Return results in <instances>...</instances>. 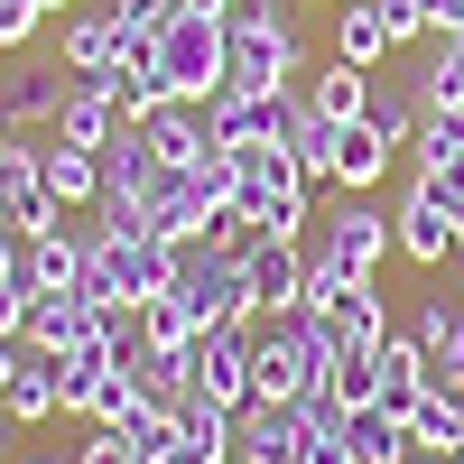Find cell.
<instances>
[{
	"mask_svg": "<svg viewBox=\"0 0 464 464\" xmlns=\"http://www.w3.org/2000/svg\"><path fill=\"white\" fill-rule=\"evenodd\" d=\"M306 84V37L288 0H232L223 10V84L214 93H288Z\"/></svg>",
	"mask_w": 464,
	"mask_h": 464,
	"instance_id": "cell-1",
	"label": "cell"
},
{
	"mask_svg": "<svg viewBox=\"0 0 464 464\" xmlns=\"http://www.w3.org/2000/svg\"><path fill=\"white\" fill-rule=\"evenodd\" d=\"M251 334V400H306L334 372V334L316 306H288V316H242Z\"/></svg>",
	"mask_w": 464,
	"mask_h": 464,
	"instance_id": "cell-2",
	"label": "cell"
},
{
	"mask_svg": "<svg viewBox=\"0 0 464 464\" xmlns=\"http://www.w3.org/2000/svg\"><path fill=\"white\" fill-rule=\"evenodd\" d=\"M74 242H84V279H74V288H84L93 306H130V316H140L149 297H168V288H177V242L111 232V223H84Z\"/></svg>",
	"mask_w": 464,
	"mask_h": 464,
	"instance_id": "cell-3",
	"label": "cell"
},
{
	"mask_svg": "<svg viewBox=\"0 0 464 464\" xmlns=\"http://www.w3.org/2000/svg\"><path fill=\"white\" fill-rule=\"evenodd\" d=\"M306 306L325 316L334 353H381V343H391V297H381V279H353V269H334V260H306Z\"/></svg>",
	"mask_w": 464,
	"mask_h": 464,
	"instance_id": "cell-4",
	"label": "cell"
},
{
	"mask_svg": "<svg viewBox=\"0 0 464 464\" xmlns=\"http://www.w3.org/2000/svg\"><path fill=\"white\" fill-rule=\"evenodd\" d=\"M242 159V214L269 232V242H306V223H316V186L288 149H232Z\"/></svg>",
	"mask_w": 464,
	"mask_h": 464,
	"instance_id": "cell-5",
	"label": "cell"
},
{
	"mask_svg": "<svg viewBox=\"0 0 464 464\" xmlns=\"http://www.w3.org/2000/svg\"><path fill=\"white\" fill-rule=\"evenodd\" d=\"M306 260H334V269H353V279H381V260H391V205H372V196H334L316 223H306Z\"/></svg>",
	"mask_w": 464,
	"mask_h": 464,
	"instance_id": "cell-6",
	"label": "cell"
},
{
	"mask_svg": "<svg viewBox=\"0 0 464 464\" xmlns=\"http://www.w3.org/2000/svg\"><path fill=\"white\" fill-rule=\"evenodd\" d=\"M149 65H159V84H168V102H214V84H223V19H205V10H177L159 37L140 47Z\"/></svg>",
	"mask_w": 464,
	"mask_h": 464,
	"instance_id": "cell-7",
	"label": "cell"
},
{
	"mask_svg": "<svg viewBox=\"0 0 464 464\" xmlns=\"http://www.w3.org/2000/svg\"><path fill=\"white\" fill-rule=\"evenodd\" d=\"M177 297L196 306V325H205V334H214V325L260 316V306H251V269H242V260H223L214 242H177Z\"/></svg>",
	"mask_w": 464,
	"mask_h": 464,
	"instance_id": "cell-8",
	"label": "cell"
},
{
	"mask_svg": "<svg viewBox=\"0 0 464 464\" xmlns=\"http://www.w3.org/2000/svg\"><path fill=\"white\" fill-rule=\"evenodd\" d=\"M455 196L446 186H428V177H409V196L391 205V242H400V260H418V269H437V260H455Z\"/></svg>",
	"mask_w": 464,
	"mask_h": 464,
	"instance_id": "cell-9",
	"label": "cell"
},
{
	"mask_svg": "<svg viewBox=\"0 0 464 464\" xmlns=\"http://www.w3.org/2000/svg\"><path fill=\"white\" fill-rule=\"evenodd\" d=\"M121 130H130V111H121V74H74L65 102H56V130H47V140H65V149H111Z\"/></svg>",
	"mask_w": 464,
	"mask_h": 464,
	"instance_id": "cell-10",
	"label": "cell"
},
{
	"mask_svg": "<svg viewBox=\"0 0 464 464\" xmlns=\"http://www.w3.org/2000/svg\"><path fill=\"white\" fill-rule=\"evenodd\" d=\"M297 84L288 93H214L205 111H214V140L223 149H288V121H297Z\"/></svg>",
	"mask_w": 464,
	"mask_h": 464,
	"instance_id": "cell-11",
	"label": "cell"
},
{
	"mask_svg": "<svg viewBox=\"0 0 464 464\" xmlns=\"http://www.w3.org/2000/svg\"><path fill=\"white\" fill-rule=\"evenodd\" d=\"M232 428H242V464H306L316 455V428H306L297 400H251Z\"/></svg>",
	"mask_w": 464,
	"mask_h": 464,
	"instance_id": "cell-12",
	"label": "cell"
},
{
	"mask_svg": "<svg viewBox=\"0 0 464 464\" xmlns=\"http://www.w3.org/2000/svg\"><path fill=\"white\" fill-rule=\"evenodd\" d=\"M186 372H196V391L223 400V409H251V334L242 325H214L186 343Z\"/></svg>",
	"mask_w": 464,
	"mask_h": 464,
	"instance_id": "cell-13",
	"label": "cell"
},
{
	"mask_svg": "<svg viewBox=\"0 0 464 464\" xmlns=\"http://www.w3.org/2000/svg\"><path fill=\"white\" fill-rule=\"evenodd\" d=\"M56 196H47V168H37V140H10L0 149V223L10 232H56Z\"/></svg>",
	"mask_w": 464,
	"mask_h": 464,
	"instance_id": "cell-14",
	"label": "cell"
},
{
	"mask_svg": "<svg viewBox=\"0 0 464 464\" xmlns=\"http://www.w3.org/2000/svg\"><path fill=\"white\" fill-rule=\"evenodd\" d=\"M65 84H74L65 65H37V56H19L10 74H0V111H10V130H56V102H65Z\"/></svg>",
	"mask_w": 464,
	"mask_h": 464,
	"instance_id": "cell-15",
	"label": "cell"
},
{
	"mask_svg": "<svg viewBox=\"0 0 464 464\" xmlns=\"http://www.w3.org/2000/svg\"><path fill=\"white\" fill-rule=\"evenodd\" d=\"M56 65H65V74H121V65H130V47H121V28H111L102 0L56 28Z\"/></svg>",
	"mask_w": 464,
	"mask_h": 464,
	"instance_id": "cell-16",
	"label": "cell"
},
{
	"mask_svg": "<svg viewBox=\"0 0 464 464\" xmlns=\"http://www.w3.org/2000/svg\"><path fill=\"white\" fill-rule=\"evenodd\" d=\"M372 372H381V409H391V418H418V400H428V343H418L409 325H391V343H381V353H372Z\"/></svg>",
	"mask_w": 464,
	"mask_h": 464,
	"instance_id": "cell-17",
	"label": "cell"
},
{
	"mask_svg": "<svg viewBox=\"0 0 464 464\" xmlns=\"http://www.w3.org/2000/svg\"><path fill=\"white\" fill-rule=\"evenodd\" d=\"M140 140L159 149V168H196L205 149H223V140H214V111H205V102H159V111L140 121Z\"/></svg>",
	"mask_w": 464,
	"mask_h": 464,
	"instance_id": "cell-18",
	"label": "cell"
},
{
	"mask_svg": "<svg viewBox=\"0 0 464 464\" xmlns=\"http://www.w3.org/2000/svg\"><path fill=\"white\" fill-rule=\"evenodd\" d=\"M0 418H10V428H56V418H65L56 353H28V343H19V381L0 391Z\"/></svg>",
	"mask_w": 464,
	"mask_h": 464,
	"instance_id": "cell-19",
	"label": "cell"
},
{
	"mask_svg": "<svg viewBox=\"0 0 464 464\" xmlns=\"http://www.w3.org/2000/svg\"><path fill=\"white\" fill-rule=\"evenodd\" d=\"M242 269H251V306H260V316L306 306V251H297V242H260Z\"/></svg>",
	"mask_w": 464,
	"mask_h": 464,
	"instance_id": "cell-20",
	"label": "cell"
},
{
	"mask_svg": "<svg viewBox=\"0 0 464 464\" xmlns=\"http://www.w3.org/2000/svg\"><path fill=\"white\" fill-rule=\"evenodd\" d=\"M84 334H93V297H84V288L28 297V325H19V343H28V353H65V343H84Z\"/></svg>",
	"mask_w": 464,
	"mask_h": 464,
	"instance_id": "cell-21",
	"label": "cell"
},
{
	"mask_svg": "<svg viewBox=\"0 0 464 464\" xmlns=\"http://www.w3.org/2000/svg\"><path fill=\"white\" fill-rule=\"evenodd\" d=\"M409 93H418V111H464V28H446L437 47L409 65Z\"/></svg>",
	"mask_w": 464,
	"mask_h": 464,
	"instance_id": "cell-22",
	"label": "cell"
},
{
	"mask_svg": "<svg viewBox=\"0 0 464 464\" xmlns=\"http://www.w3.org/2000/svg\"><path fill=\"white\" fill-rule=\"evenodd\" d=\"M306 111H325L334 130H353L362 111H372V74L343 65V56H334V65H306Z\"/></svg>",
	"mask_w": 464,
	"mask_h": 464,
	"instance_id": "cell-23",
	"label": "cell"
},
{
	"mask_svg": "<svg viewBox=\"0 0 464 464\" xmlns=\"http://www.w3.org/2000/svg\"><path fill=\"white\" fill-rule=\"evenodd\" d=\"M343 455H353V464H409L418 455V437H409V418H391V409H353V418H343Z\"/></svg>",
	"mask_w": 464,
	"mask_h": 464,
	"instance_id": "cell-24",
	"label": "cell"
},
{
	"mask_svg": "<svg viewBox=\"0 0 464 464\" xmlns=\"http://www.w3.org/2000/svg\"><path fill=\"white\" fill-rule=\"evenodd\" d=\"M37 168H47V196H56V205H102V149L37 140Z\"/></svg>",
	"mask_w": 464,
	"mask_h": 464,
	"instance_id": "cell-25",
	"label": "cell"
},
{
	"mask_svg": "<svg viewBox=\"0 0 464 464\" xmlns=\"http://www.w3.org/2000/svg\"><path fill=\"white\" fill-rule=\"evenodd\" d=\"M306 93V84H297ZM288 159L306 168V186H334V159H343V130L325 121V111H306L297 102V121H288Z\"/></svg>",
	"mask_w": 464,
	"mask_h": 464,
	"instance_id": "cell-26",
	"label": "cell"
},
{
	"mask_svg": "<svg viewBox=\"0 0 464 464\" xmlns=\"http://www.w3.org/2000/svg\"><path fill=\"white\" fill-rule=\"evenodd\" d=\"M84 279V242L56 223V232H28V288L37 297H56V288H74Z\"/></svg>",
	"mask_w": 464,
	"mask_h": 464,
	"instance_id": "cell-27",
	"label": "cell"
},
{
	"mask_svg": "<svg viewBox=\"0 0 464 464\" xmlns=\"http://www.w3.org/2000/svg\"><path fill=\"white\" fill-rule=\"evenodd\" d=\"M391 159H400V149L381 140L372 121H353V130H343V159H334V196H372V186H381V168H391Z\"/></svg>",
	"mask_w": 464,
	"mask_h": 464,
	"instance_id": "cell-28",
	"label": "cell"
},
{
	"mask_svg": "<svg viewBox=\"0 0 464 464\" xmlns=\"http://www.w3.org/2000/svg\"><path fill=\"white\" fill-rule=\"evenodd\" d=\"M334 56L362 65V74H381V56H391V28H381L372 0H343V10H334Z\"/></svg>",
	"mask_w": 464,
	"mask_h": 464,
	"instance_id": "cell-29",
	"label": "cell"
},
{
	"mask_svg": "<svg viewBox=\"0 0 464 464\" xmlns=\"http://www.w3.org/2000/svg\"><path fill=\"white\" fill-rule=\"evenodd\" d=\"M362 121L391 140V149L418 140V93H409V74H400V84H391V74H372V111H362Z\"/></svg>",
	"mask_w": 464,
	"mask_h": 464,
	"instance_id": "cell-30",
	"label": "cell"
},
{
	"mask_svg": "<svg viewBox=\"0 0 464 464\" xmlns=\"http://www.w3.org/2000/svg\"><path fill=\"white\" fill-rule=\"evenodd\" d=\"M196 334H205V325H196V306H186L177 288L140 306V343H159V353H186V343H196Z\"/></svg>",
	"mask_w": 464,
	"mask_h": 464,
	"instance_id": "cell-31",
	"label": "cell"
},
{
	"mask_svg": "<svg viewBox=\"0 0 464 464\" xmlns=\"http://www.w3.org/2000/svg\"><path fill=\"white\" fill-rule=\"evenodd\" d=\"M102 10H111V28H121V47L140 56L149 37H159V28L177 19V0H102Z\"/></svg>",
	"mask_w": 464,
	"mask_h": 464,
	"instance_id": "cell-32",
	"label": "cell"
},
{
	"mask_svg": "<svg viewBox=\"0 0 464 464\" xmlns=\"http://www.w3.org/2000/svg\"><path fill=\"white\" fill-rule=\"evenodd\" d=\"M159 102H168L159 65H149V56H130V65H121V111H130V121H149V111H159Z\"/></svg>",
	"mask_w": 464,
	"mask_h": 464,
	"instance_id": "cell-33",
	"label": "cell"
},
{
	"mask_svg": "<svg viewBox=\"0 0 464 464\" xmlns=\"http://www.w3.org/2000/svg\"><path fill=\"white\" fill-rule=\"evenodd\" d=\"M381 10V28H391V47H418V37H437L428 28V0H372Z\"/></svg>",
	"mask_w": 464,
	"mask_h": 464,
	"instance_id": "cell-34",
	"label": "cell"
},
{
	"mask_svg": "<svg viewBox=\"0 0 464 464\" xmlns=\"http://www.w3.org/2000/svg\"><path fill=\"white\" fill-rule=\"evenodd\" d=\"M37 28H47V0H0V56H10V47H28Z\"/></svg>",
	"mask_w": 464,
	"mask_h": 464,
	"instance_id": "cell-35",
	"label": "cell"
},
{
	"mask_svg": "<svg viewBox=\"0 0 464 464\" xmlns=\"http://www.w3.org/2000/svg\"><path fill=\"white\" fill-rule=\"evenodd\" d=\"M65 464H140V446H130L121 428H93L84 446H65Z\"/></svg>",
	"mask_w": 464,
	"mask_h": 464,
	"instance_id": "cell-36",
	"label": "cell"
},
{
	"mask_svg": "<svg viewBox=\"0 0 464 464\" xmlns=\"http://www.w3.org/2000/svg\"><path fill=\"white\" fill-rule=\"evenodd\" d=\"M409 334H418V343H428V353H437V343H446V297H418V316H409Z\"/></svg>",
	"mask_w": 464,
	"mask_h": 464,
	"instance_id": "cell-37",
	"label": "cell"
},
{
	"mask_svg": "<svg viewBox=\"0 0 464 464\" xmlns=\"http://www.w3.org/2000/svg\"><path fill=\"white\" fill-rule=\"evenodd\" d=\"M28 297H37V288H0V334H10V343H19V325H28Z\"/></svg>",
	"mask_w": 464,
	"mask_h": 464,
	"instance_id": "cell-38",
	"label": "cell"
},
{
	"mask_svg": "<svg viewBox=\"0 0 464 464\" xmlns=\"http://www.w3.org/2000/svg\"><path fill=\"white\" fill-rule=\"evenodd\" d=\"M10 381H19V343L0 334V391H10Z\"/></svg>",
	"mask_w": 464,
	"mask_h": 464,
	"instance_id": "cell-39",
	"label": "cell"
},
{
	"mask_svg": "<svg viewBox=\"0 0 464 464\" xmlns=\"http://www.w3.org/2000/svg\"><path fill=\"white\" fill-rule=\"evenodd\" d=\"M177 10H205V19H223V10H232V0H177Z\"/></svg>",
	"mask_w": 464,
	"mask_h": 464,
	"instance_id": "cell-40",
	"label": "cell"
},
{
	"mask_svg": "<svg viewBox=\"0 0 464 464\" xmlns=\"http://www.w3.org/2000/svg\"><path fill=\"white\" fill-rule=\"evenodd\" d=\"M0 464H10V418H0Z\"/></svg>",
	"mask_w": 464,
	"mask_h": 464,
	"instance_id": "cell-41",
	"label": "cell"
},
{
	"mask_svg": "<svg viewBox=\"0 0 464 464\" xmlns=\"http://www.w3.org/2000/svg\"><path fill=\"white\" fill-rule=\"evenodd\" d=\"M455 260H464V214H455Z\"/></svg>",
	"mask_w": 464,
	"mask_h": 464,
	"instance_id": "cell-42",
	"label": "cell"
},
{
	"mask_svg": "<svg viewBox=\"0 0 464 464\" xmlns=\"http://www.w3.org/2000/svg\"><path fill=\"white\" fill-rule=\"evenodd\" d=\"M19 464H65V455H19Z\"/></svg>",
	"mask_w": 464,
	"mask_h": 464,
	"instance_id": "cell-43",
	"label": "cell"
},
{
	"mask_svg": "<svg viewBox=\"0 0 464 464\" xmlns=\"http://www.w3.org/2000/svg\"><path fill=\"white\" fill-rule=\"evenodd\" d=\"M0 149H10V111H0Z\"/></svg>",
	"mask_w": 464,
	"mask_h": 464,
	"instance_id": "cell-44",
	"label": "cell"
},
{
	"mask_svg": "<svg viewBox=\"0 0 464 464\" xmlns=\"http://www.w3.org/2000/svg\"><path fill=\"white\" fill-rule=\"evenodd\" d=\"M409 464H446V455H409Z\"/></svg>",
	"mask_w": 464,
	"mask_h": 464,
	"instance_id": "cell-45",
	"label": "cell"
},
{
	"mask_svg": "<svg viewBox=\"0 0 464 464\" xmlns=\"http://www.w3.org/2000/svg\"><path fill=\"white\" fill-rule=\"evenodd\" d=\"M446 464H464V446H455V455H446Z\"/></svg>",
	"mask_w": 464,
	"mask_h": 464,
	"instance_id": "cell-46",
	"label": "cell"
},
{
	"mask_svg": "<svg viewBox=\"0 0 464 464\" xmlns=\"http://www.w3.org/2000/svg\"><path fill=\"white\" fill-rule=\"evenodd\" d=\"M334 10H343V0H334Z\"/></svg>",
	"mask_w": 464,
	"mask_h": 464,
	"instance_id": "cell-47",
	"label": "cell"
},
{
	"mask_svg": "<svg viewBox=\"0 0 464 464\" xmlns=\"http://www.w3.org/2000/svg\"><path fill=\"white\" fill-rule=\"evenodd\" d=\"M455 121H464V111H455Z\"/></svg>",
	"mask_w": 464,
	"mask_h": 464,
	"instance_id": "cell-48",
	"label": "cell"
}]
</instances>
